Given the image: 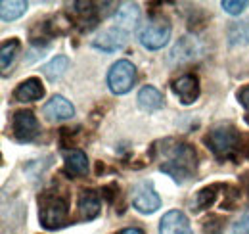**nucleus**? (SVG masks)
Here are the masks:
<instances>
[{"label":"nucleus","instance_id":"nucleus-1","mask_svg":"<svg viewBox=\"0 0 249 234\" xmlns=\"http://www.w3.org/2000/svg\"><path fill=\"white\" fill-rule=\"evenodd\" d=\"M161 152V165L159 171L173 176L177 182H186L190 180L196 167H197V156L196 150L186 142H177V140H165L161 146H157Z\"/></svg>","mask_w":249,"mask_h":234},{"label":"nucleus","instance_id":"nucleus-2","mask_svg":"<svg viewBox=\"0 0 249 234\" xmlns=\"http://www.w3.org/2000/svg\"><path fill=\"white\" fill-rule=\"evenodd\" d=\"M205 146L213 152L217 159H236L238 154H242V142L244 136L236 131L234 125L222 123L213 127L205 136H203Z\"/></svg>","mask_w":249,"mask_h":234},{"label":"nucleus","instance_id":"nucleus-3","mask_svg":"<svg viewBox=\"0 0 249 234\" xmlns=\"http://www.w3.org/2000/svg\"><path fill=\"white\" fill-rule=\"evenodd\" d=\"M69 217V209L67 202L60 196H42L40 200V209H38V219L40 225L48 231H56L62 229Z\"/></svg>","mask_w":249,"mask_h":234},{"label":"nucleus","instance_id":"nucleus-4","mask_svg":"<svg viewBox=\"0 0 249 234\" xmlns=\"http://www.w3.org/2000/svg\"><path fill=\"white\" fill-rule=\"evenodd\" d=\"M171 39V23L163 16H154L150 21L138 31V40L148 50L163 48Z\"/></svg>","mask_w":249,"mask_h":234},{"label":"nucleus","instance_id":"nucleus-5","mask_svg":"<svg viewBox=\"0 0 249 234\" xmlns=\"http://www.w3.org/2000/svg\"><path fill=\"white\" fill-rule=\"evenodd\" d=\"M136 83V67L130 59H117L107 71V87L113 94H126Z\"/></svg>","mask_w":249,"mask_h":234},{"label":"nucleus","instance_id":"nucleus-6","mask_svg":"<svg viewBox=\"0 0 249 234\" xmlns=\"http://www.w3.org/2000/svg\"><path fill=\"white\" fill-rule=\"evenodd\" d=\"M10 129H12V135H14V138L18 142H31L40 133L38 119L29 110L16 112L12 116V121H10Z\"/></svg>","mask_w":249,"mask_h":234},{"label":"nucleus","instance_id":"nucleus-7","mask_svg":"<svg viewBox=\"0 0 249 234\" xmlns=\"http://www.w3.org/2000/svg\"><path fill=\"white\" fill-rule=\"evenodd\" d=\"M132 207L144 215L156 213L161 207V198L150 180H142L132 188Z\"/></svg>","mask_w":249,"mask_h":234},{"label":"nucleus","instance_id":"nucleus-8","mask_svg":"<svg viewBox=\"0 0 249 234\" xmlns=\"http://www.w3.org/2000/svg\"><path fill=\"white\" fill-rule=\"evenodd\" d=\"M126 40H128V35H126L124 31L117 29L115 25H111L109 29L102 31V33L94 39L92 46L98 48V50H102V52H106V54H111V52L121 50L124 44H126Z\"/></svg>","mask_w":249,"mask_h":234},{"label":"nucleus","instance_id":"nucleus-9","mask_svg":"<svg viewBox=\"0 0 249 234\" xmlns=\"http://www.w3.org/2000/svg\"><path fill=\"white\" fill-rule=\"evenodd\" d=\"M42 116L52 123H58V121H65V119H71L75 116V108L65 96L56 94L42 106Z\"/></svg>","mask_w":249,"mask_h":234},{"label":"nucleus","instance_id":"nucleus-10","mask_svg":"<svg viewBox=\"0 0 249 234\" xmlns=\"http://www.w3.org/2000/svg\"><path fill=\"white\" fill-rule=\"evenodd\" d=\"M159 234H194V231L182 211L171 209L159 221Z\"/></svg>","mask_w":249,"mask_h":234},{"label":"nucleus","instance_id":"nucleus-11","mask_svg":"<svg viewBox=\"0 0 249 234\" xmlns=\"http://www.w3.org/2000/svg\"><path fill=\"white\" fill-rule=\"evenodd\" d=\"M173 90H175V94L178 96V100H180L184 106L194 104V102L199 98V92H201V88H199V79H197L196 75H192V73H186V75L178 77V79L173 83Z\"/></svg>","mask_w":249,"mask_h":234},{"label":"nucleus","instance_id":"nucleus-12","mask_svg":"<svg viewBox=\"0 0 249 234\" xmlns=\"http://www.w3.org/2000/svg\"><path fill=\"white\" fill-rule=\"evenodd\" d=\"M63 161H65V173L73 176H83L89 171V157L83 150L77 148H63L62 150Z\"/></svg>","mask_w":249,"mask_h":234},{"label":"nucleus","instance_id":"nucleus-13","mask_svg":"<svg viewBox=\"0 0 249 234\" xmlns=\"http://www.w3.org/2000/svg\"><path fill=\"white\" fill-rule=\"evenodd\" d=\"M77 211H79V219H83V221L96 219L102 211L100 196L94 190H81L79 202H77Z\"/></svg>","mask_w":249,"mask_h":234},{"label":"nucleus","instance_id":"nucleus-14","mask_svg":"<svg viewBox=\"0 0 249 234\" xmlns=\"http://www.w3.org/2000/svg\"><path fill=\"white\" fill-rule=\"evenodd\" d=\"M138 21H140V8L136 4H123L113 16V25L117 29L124 31L126 35H130L136 29Z\"/></svg>","mask_w":249,"mask_h":234},{"label":"nucleus","instance_id":"nucleus-15","mask_svg":"<svg viewBox=\"0 0 249 234\" xmlns=\"http://www.w3.org/2000/svg\"><path fill=\"white\" fill-rule=\"evenodd\" d=\"M44 96V87L40 83V79L31 77V79H25L23 83H19L16 90L12 92V98L16 102H36Z\"/></svg>","mask_w":249,"mask_h":234},{"label":"nucleus","instance_id":"nucleus-16","mask_svg":"<svg viewBox=\"0 0 249 234\" xmlns=\"http://www.w3.org/2000/svg\"><path fill=\"white\" fill-rule=\"evenodd\" d=\"M197 54H199V44H197V40H196L194 37H182V39L177 42V46L173 48L171 58L175 59V61H178V63H182V61L194 59Z\"/></svg>","mask_w":249,"mask_h":234},{"label":"nucleus","instance_id":"nucleus-17","mask_svg":"<svg viewBox=\"0 0 249 234\" xmlns=\"http://www.w3.org/2000/svg\"><path fill=\"white\" fill-rule=\"evenodd\" d=\"M136 100H138V106L144 112H156V110L163 108V94L156 87H152V85L140 88Z\"/></svg>","mask_w":249,"mask_h":234},{"label":"nucleus","instance_id":"nucleus-18","mask_svg":"<svg viewBox=\"0 0 249 234\" xmlns=\"http://www.w3.org/2000/svg\"><path fill=\"white\" fill-rule=\"evenodd\" d=\"M73 12L79 16V23H81V29L89 31L96 27L98 23V14H96V8H92L90 2H75L73 4Z\"/></svg>","mask_w":249,"mask_h":234},{"label":"nucleus","instance_id":"nucleus-19","mask_svg":"<svg viewBox=\"0 0 249 234\" xmlns=\"http://www.w3.org/2000/svg\"><path fill=\"white\" fill-rule=\"evenodd\" d=\"M67 67H69V58L67 56H56V58H52L42 67V73H44V77L50 83H56V81H60L63 77Z\"/></svg>","mask_w":249,"mask_h":234},{"label":"nucleus","instance_id":"nucleus-20","mask_svg":"<svg viewBox=\"0 0 249 234\" xmlns=\"http://www.w3.org/2000/svg\"><path fill=\"white\" fill-rule=\"evenodd\" d=\"M27 8H29V4L23 0H12V2L4 0L0 4V18H2V21H14V20L21 18L27 12Z\"/></svg>","mask_w":249,"mask_h":234},{"label":"nucleus","instance_id":"nucleus-21","mask_svg":"<svg viewBox=\"0 0 249 234\" xmlns=\"http://www.w3.org/2000/svg\"><path fill=\"white\" fill-rule=\"evenodd\" d=\"M228 42L232 46L249 44V21H234L228 27Z\"/></svg>","mask_w":249,"mask_h":234},{"label":"nucleus","instance_id":"nucleus-22","mask_svg":"<svg viewBox=\"0 0 249 234\" xmlns=\"http://www.w3.org/2000/svg\"><path fill=\"white\" fill-rule=\"evenodd\" d=\"M19 40L18 39H10L2 42V50H0V65H2V73L8 71V67L14 63V59L19 52Z\"/></svg>","mask_w":249,"mask_h":234},{"label":"nucleus","instance_id":"nucleus-23","mask_svg":"<svg viewBox=\"0 0 249 234\" xmlns=\"http://www.w3.org/2000/svg\"><path fill=\"white\" fill-rule=\"evenodd\" d=\"M218 188H220L218 184L207 186V188H201V190L196 194V200H194V207H192V209L199 211V209H207V207H211V205L215 204V200H217Z\"/></svg>","mask_w":249,"mask_h":234},{"label":"nucleus","instance_id":"nucleus-24","mask_svg":"<svg viewBox=\"0 0 249 234\" xmlns=\"http://www.w3.org/2000/svg\"><path fill=\"white\" fill-rule=\"evenodd\" d=\"M220 6H222V10H224L226 14H230V16H240V14L248 8V2H246V0H242V2H238V0H222Z\"/></svg>","mask_w":249,"mask_h":234},{"label":"nucleus","instance_id":"nucleus-25","mask_svg":"<svg viewBox=\"0 0 249 234\" xmlns=\"http://www.w3.org/2000/svg\"><path fill=\"white\" fill-rule=\"evenodd\" d=\"M232 234H249V207L244 211V215L234 223Z\"/></svg>","mask_w":249,"mask_h":234},{"label":"nucleus","instance_id":"nucleus-26","mask_svg":"<svg viewBox=\"0 0 249 234\" xmlns=\"http://www.w3.org/2000/svg\"><path fill=\"white\" fill-rule=\"evenodd\" d=\"M238 100H240V104L244 106V110H246V114H248V123H249V85H246L244 88H240L238 90Z\"/></svg>","mask_w":249,"mask_h":234},{"label":"nucleus","instance_id":"nucleus-27","mask_svg":"<svg viewBox=\"0 0 249 234\" xmlns=\"http://www.w3.org/2000/svg\"><path fill=\"white\" fill-rule=\"evenodd\" d=\"M220 229H222V223H220V219H217V217H213L211 223L209 221L205 223V233L207 234H218Z\"/></svg>","mask_w":249,"mask_h":234},{"label":"nucleus","instance_id":"nucleus-28","mask_svg":"<svg viewBox=\"0 0 249 234\" xmlns=\"http://www.w3.org/2000/svg\"><path fill=\"white\" fill-rule=\"evenodd\" d=\"M119 234H144V231L138 227H128V229H123Z\"/></svg>","mask_w":249,"mask_h":234}]
</instances>
